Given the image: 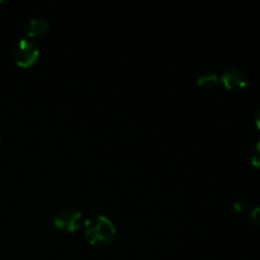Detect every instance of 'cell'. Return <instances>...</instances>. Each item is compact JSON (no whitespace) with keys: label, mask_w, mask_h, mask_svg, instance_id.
<instances>
[{"label":"cell","mask_w":260,"mask_h":260,"mask_svg":"<svg viewBox=\"0 0 260 260\" xmlns=\"http://www.w3.org/2000/svg\"><path fill=\"white\" fill-rule=\"evenodd\" d=\"M84 234L91 245H107L116 236V228L107 216L94 215L84 223Z\"/></svg>","instance_id":"cell-1"},{"label":"cell","mask_w":260,"mask_h":260,"mask_svg":"<svg viewBox=\"0 0 260 260\" xmlns=\"http://www.w3.org/2000/svg\"><path fill=\"white\" fill-rule=\"evenodd\" d=\"M13 57L15 63L20 68H29L35 65L40 57V50L32 41L27 38H20L13 48Z\"/></svg>","instance_id":"cell-2"},{"label":"cell","mask_w":260,"mask_h":260,"mask_svg":"<svg viewBox=\"0 0 260 260\" xmlns=\"http://www.w3.org/2000/svg\"><path fill=\"white\" fill-rule=\"evenodd\" d=\"M81 212L74 208H63L56 213L53 218V225L61 231L74 233L79 229L81 222Z\"/></svg>","instance_id":"cell-3"},{"label":"cell","mask_w":260,"mask_h":260,"mask_svg":"<svg viewBox=\"0 0 260 260\" xmlns=\"http://www.w3.org/2000/svg\"><path fill=\"white\" fill-rule=\"evenodd\" d=\"M221 83L229 90H240L246 86V76L240 69L230 66L221 74Z\"/></svg>","instance_id":"cell-4"},{"label":"cell","mask_w":260,"mask_h":260,"mask_svg":"<svg viewBox=\"0 0 260 260\" xmlns=\"http://www.w3.org/2000/svg\"><path fill=\"white\" fill-rule=\"evenodd\" d=\"M48 22L43 18L36 17L32 18L29 22L27 23V27H25V32L29 37H40V36L45 35L46 32L48 30Z\"/></svg>","instance_id":"cell-5"},{"label":"cell","mask_w":260,"mask_h":260,"mask_svg":"<svg viewBox=\"0 0 260 260\" xmlns=\"http://www.w3.org/2000/svg\"><path fill=\"white\" fill-rule=\"evenodd\" d=\"M218 83V76L213 73L202 74L197 78V84L202 88H212Z\"/></svg>","instance_id":"cell-6"},{"label":"cell","mask_w":260,"mask_h":260,"mask_svg":"<svg viewBox=\"0 0 260 260\" xmlns=\"http://www.w3.org/2000/svg\"><path fill=\"white\" fill-rule=\"evenodd\" d=\"M234 211L239 215H246V213L250 212V206L246 201H236L233 206Z\"/></svg>","instance_id":"cell-7"},{"label":"cell","mask_w":260,"mask_h":260,"mask_svg":"<svg viewBox=\"0 0 260 260\" xmlns=\"http://www.w3.org/2000/svg\"><path fill=\"white\" fill-rule=\"evenodd\" d=\"M250 160L251 164H253L254 167L260 168V141L256 142V145L253 147V150H251Z\"/></svg>","instance_id":"cell-8"},{"label":"cell","mask_w":260,"mask_h":260,"mask_svg":"<svg viewBox=\"0 0 260 260\" xmlns=\"http://www.w3.org/2000/svg\"><path fill=\"white\" fill-rule=\"evenodd\" d=\"M251 218H253L255 225L260 226V207H256L254 208V210H251Z\"/></svg>","instance_id":"cell-9"},{"label":"cell","mask_w":260,"mask_h":260,"mask_svg":"<svg viewBox=\"0 0 260 260\" xmlns=\"http://www.w3.org/2000/svg\"><path fill=\"white\" fill-rule=\"evenodd\" d=\"M255 122H256V126H258V128H259V131H260V109H259L258 114H256Z\"/></svg>","instance_id":"cell-10"},{"label":"cell","mask_w":260,"mask_h":260,"mask_svg":"<svg viewBox=\"0 0 260 260\" xmlns=\"http://www.w3.org/2000/svg\"><path fill=\"white\" fill-rule=\"evenodd\" d=\"M3 4V0H0V5H2Z\"/></svg>","instance_id":"cell-11"}]
</instances>
